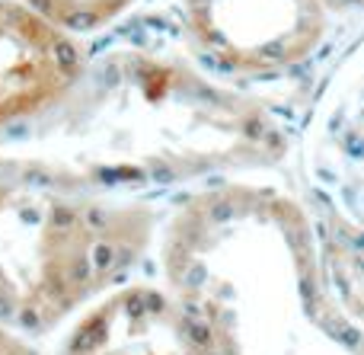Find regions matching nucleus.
Returning a JSON list of instances; mask_svg holds the SVG:
<instances>
[{"label":"nucleus","instance_id":"3","mask_svg":"<svg viewBox=\"0 0 364 355\" xmlns=\"http://www.w3.org/2000/svg\"><path fill=\"white\" fill-rule=\"evenodd\" d=\"M195 45L230 70H278L323 36V0H186Z\"/></svg>","mask_w":364,"mask_h":355},{"label":"nucleus","instance_id":"7","mask_svg":"<svg viewBox=\"0 0 364 355\" xmlns=\"http://www.w3.org/2000/svg\"><path fill=\"white\" fill-rule=\"evenodd\" d=\"M0 355H32V352H29V346L19 343V339L6 330V324H0Z\"/></svg>","mask_w":364,"mask_h":355},{"label":"nucleus","instance_id":"5","mask_svg":"<svg viewBox=\"0 0 364 355\" xmlns=\"http://www.w3.org/2000/svg\"><path fill=\"white\" fill-rule=\"evenodd\" d=\"M83 55L32 4L0 0V128L42 112L70 87Z\"/></svg>","mask_w":364,"mask_h":355},{"label":"nucleus","instance_id":"6","mask_svg":"<svg viewBox=\"0 0 364 355\" xmlns=\"http://www.w3.org/2000/svg\"><path fill=\"white\" fill-rule=\"evenodd\" d=\"M64 32H90L125 13L134 0H26Z\"/></svg>","mask_w":364,"mask_h":355},{"label":"nucleus","instance_id":"2","mask_svg":"<svg viewBox=\"0 0 364 355\" xmlns=\"http://www.w3.org/2000/svg\"><path fill=\"white\" fill-rule=\"evenodd\" d=\"M147 237L134 205L0 173V324L51 330L122 279Z\"/></svg>","mask_w":364,"mask_h":355},{"label":"nucleus","instance_id":"1","mask_svg":"<svg viewBox=\"0 0 364 355\" xmlns=\"http://www.w3.org/2000/svg\"><path fill=\"white\" fill-rule=\"evenodd\" d=\"M275 151L278 134L262 109L151 51L83 61L51 106L0 128V173L87 192L246 166Z\"/></svg>","mask_w":364,"mask_h":355},{"label":"nucleus","instance_id":"4","mask_svg":"<svg viewBox=\"0 0 364 355\" xmlns=\"http://www.w3.org/2000/svg\"><path fill=\"white\" fill-rule=\"evenodd\" d=\"M61 355H218L205 327L173 295L122 288L70 330Z\"/></svg>","mask_w":364,"mask_h":355}]
</instances>
